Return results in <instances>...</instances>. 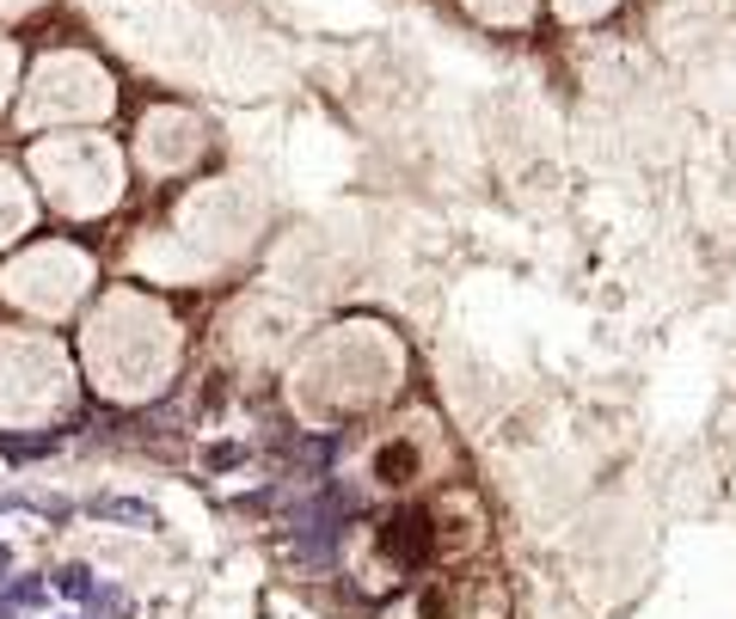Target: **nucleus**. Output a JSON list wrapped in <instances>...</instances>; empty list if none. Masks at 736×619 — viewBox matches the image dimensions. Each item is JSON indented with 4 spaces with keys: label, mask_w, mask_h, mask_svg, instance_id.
Returning <instances> with one entry per match:
<instances>
[{
    "label": "nucleus",
    "mask_w": 736,
    "mask_h": 619,
    "mask_svg": "<svg viewBox=\"0 0 736 619\" xmlns=\"http://www.w3.org/2000/svg\"><path fill=\"white\" fill-rule=\"evenodd\" d=\"M185 356V331L141 289H111L99 294V307L80 326V368L104 399L117 405H141L172 387Z\"/></svg>",
    "instance_id": "obj_1"
},
{
    "label": "nucleus",
    "mask_w": 736,
    "mask_h": 619,
    "mask_svg": "<svg viewBox=\"0 0 736 619\" xmlns=\"http://www.w3.org/2000/svg\"><path fill=\"white\" fill-rule=\"evenodd\" d=\"M406 356H399L394 331L381 326H332L308 338V350L289 368V405L308 424H344L357 412H375L399 393Z\"/></svg>",
    "instance_id": "obj_2"
},
{
    "label": "nucleus",
    "mask_w": 736,
    "mask_h": 619,
    "mask_svg": "<svg viewBox=\"0 0 736 619\" xmlns=\"http://www.w3.org/2000/svg\"><path fill=\"white\" fill-rule=\"evenodd\" d=\"M461 503H411L394 516L369 521L350 540V577L362 589H406L411 577H424L436 558H448L454 546H466L473 533H448V516Z\"/></svg>",
    "instance_id": "obj_3"
},
{
    "label": "nucleus",
    "mask_w": 736,
    "mask_h": 619,
    "mask_svg": "<svg viewBox=\"0 0 736 619\" xmlns=\"http://www.w3.org/2000/svg\"><path fill=\"white\" fill-rule=\"evenodd\" d=\"M264 222H271V203L252 178H209L178 203L172 233L203 270H222V264H240L252 252Z\"/></svg>",
    "instance_id": "obj_4"
},
{
    "label": "nucleus",
    "mask_w": 736,
    "mask_h": 619,
    "mask_svg": "<svg viewBox=\"0 0 736 619\" xmlns=\"http://www.w3.org/2000/svg\"><path fill=\"white\" fill-rule=\"evenodd\" d=\"M32 178L50 197V209L92 222L123 197V148L111 136H37L32 141Z\"/></svg>",
    "instance_id": "obj_5"
},
{
    "label": "nucleus",
    "mask_w": 736,
    "mask_h": 619,
    "mask_svg": "<svg viewBox=\"0 0 736 619\" xmlns=\"http://www.w3.org/2000/svg\"><path fill=\"white\" fill-rule=\"evenodd\" d=\"M74 362L43 331L0 326V430H43L68 412Z\"/></svg>",
    "instance_id": "obj_6"
},
{
    "label": "nucleus",
    "mask_w": 736,
    "mask_h": 619,
    "mask_svg": "<svg viewBox=\"0 0 736 619\" xmlns=\"http://www.w3.org/2000/svg\"><path fill=\"white\" fill-rule=\"evenodd\" d=\"M117 104V80L92 62V55L55 50L32 68V80L18 87V111L32 129H92L111 117Z\"/></svg>",
    "instance_id": "obj_7"
},
{
    "label": "nucleus",
    "mask_w": 736,
    "mask_h": 619,
    "mask_svg": "<svg viewBox=\"0 0 736 619\" xmlns=\"http://www.w3.org/2000/svg\"><path fill=\"white\" fill-rule=\"evenodd\" d=\"M92 276L99 270H92V258H86L80 245L43 240L0 270V294L18 313H32V319H62V313H74L92 294Z\"/></svg>",
    "instance_id": "obj_8"
},
{
    "label": "nucleus",
    "mask_w": 736,
    "mask_h": 619,
    "mask_svg": "<svg viewBox=\"0 0 736 619\" xmlns=\"http://www.w3.org/2000/svg\"><path fill=\"white\" fill-rule=\"evenodd\" d=\"M436 472V435L424 417H411L399 430H381L357 447V491L369 497H411Z\"/></svg>",
    "instance_id": "obj_9"
},
{
    "label": "nucleus",
    "mask_w": 736,
    "mask_h": 619,
    "mask_svg": "<svg viewBox=\"0 0 736 619\" xmlns=\"http://www.w3.org/2000/svg\"><path fill=\"white\" fill-rule=\"evenodd\" d=\"M209 148V129L203 117H190V111H178V104H160V111H148V117L136 123V160L148 178H178L190 173L197 160H203Z\"/></svg>",
    "instance_id": "obj_10"
},
{
    "label": "nucleus",
    "mask_w": 736,
    "mask_h": 619,
    "mask_svg": "<svg viewBox=\"0 0 736 619\" xmlns=\"http://www.w3.org/2000/svg\"><path fill=\"white\" fill-rule=\"evenodd\" d=\"M485 589L473 577H424L417 589H406V602L387 619H485Z\"/></svg>",
    "instance_id": "obj_11"
},
{
    "label": "nucleus",
    "mask_w": 736,
    "mask_h": 619,
    "mask_svg": "<svg viewBox=\"0 0 736 619\" xmlns=\"http://www.w3.org/2000/svg\"><path fill=\"white\" fill-rule=\"evenodd\" d=\"M234 319H246V326H252V350H246V362H276V356H289V350L301 344V319H295L289 307L246 301Z\"/></svg>",
    "instance_id": "obj_12"
},
{
    "label": "nucleus",
    "mask_w": 736,
    "mask_h": 619,
    "mask_svg": "<svg viewBox=\"0 0 736 619\" xmlns=\"http://www.w3.org/2000/svg\"><path fill=\"white\" fill-rule=\"evenodd\" d=\"M32 215H37V197L32 185L0 160V245H13L18 233H32Z\"/></svg>",
    "instance_id": "obj_13"
},
{
    "label": "nucleus",
    "mask_w": 736,
    "mask_h": 619,
    "mask_svg": "<svg viewBox=\"0 0 736 619\" xmlns=\"http://www.w3.org/2000/svg\"><path fill=\"white\" fill-rule=\"evenodd\" d=\"M479 18H491V25H522V18L534 13V0H466Z\"/></svg>",
    "instance_id": "obj_14"
},
{
    "label": "nucleus",
    "mask_w": 736,
    "mask_h": 619,
    "mask_svg": "<svg viewBox=\"0 0 736 619\" xmlns=\"http://www.w3.org/2000/svg\"><path fill=\"white\" fill-rule=\"evenodd\" d=\"M18 92V50L0 37V111H7V99Z\"/></svg>",
    "instance_id": "obj_15"
},
{
    "label": "nucleus",
    "mask_w": 736,
    "mask_h": 619,
    "mask_svg": "<svg viewBox=\"0 0 736 619\" xmlns=\"http://www.w3.org/2000/svg\"><path fill=\"white\" fill-rule=\"evenodd\" d=\"M608 7H614V0H559V13L565 18H601Z\"/></svg>",
    "instance_id": "obj_16"
},
{
    "label": "nucleus",
    "mask_w": 736,
    "mask_h": 619,
    "mask_svg": "<svg viewBox=\"0 0 736 619\" xmlns=\"http://www.w3.org/2000/svg\"><path fill=\"white\" fill-rule=\"evenodd\" d=\"M43 0H0V18H25V13H37Z\"/></svg>",
    "instance_id": "obj_17"
}]
</instances>
